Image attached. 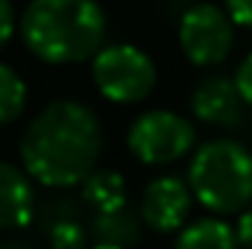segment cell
<instances>
[{"mask_svg": "<svg viewBox=\"0 0 252 249\" xmlns=\"http://www.w3.org/2000/svg\"><path fill=\"white\" fill-rule=\"evenodd\" d=\"M103 126L100 118L76 100L44 106L24 129L21 161L27 173L47 187L82 185L100 161Z\"/></svg>", "mask_w": 252, "mask_h": 249, "instance_id": "6da1fadb", "label": "cell"}, {"mask_svg": "<svg viewBox=\"0 0 252 249\" xmlns=\"http://www.w3.org/2000/svg\"><path fill=\"white\" fill-rule=\"evenodd\" d=\"M18 27L27 50L47 64L85 62L106 47V12L97 0H30Z\"/></svg>", "mask_w": 252, "mask_h": 249, "instance_id": "7a4b0ae2", "label": "cell"}, {"mask_svg": "<svg viewBox=\"0 0 252 249\" xmlns=\"http://www.w3.org/2000/svg\"><path fill=\"white\" fill-rule=\"evenodd\" d=\"M188 185L199 205L214 214H238L252 202V153L238 141L220 138L196 147Z\"/></svg>", "mask_w": 252, "mask_h": 249, "instance_id": "3957f363", "label": "cell"}, {"mask_svg": "<svg viewBox=\"0 0 252 249\" xmlns=\"http://www.w3.org/2000/svg\"><path fill=\"white\" fill-rule=\"evenodd\" d=\"M97 91L112 103H141L156 88V64L135 44H106L91 59Z\"/></svg>", "mask_w": 252, "mask_h": 249, "instance_id": "277c9868", "label": "cell"}, {"mask_svg": "<svg viewBox=\"0 0 252 249\" xmlns=\"http://www.w3.org/2000/svg\"><path fill=\"white\" fill-rule=\"evenodd\" d=\"M193 144H196L193 124L167 109H150V112L138 115L126 132L129 153L147 167H161V164L179 161L182 156L190 153Z\"/></svg>", "mask_w": 252, "mask_h": 249, "instance_id": "5b68a950", "label": "cell"}, {"mask_svg": "<svg viewBox=\"0 0 252 249\" xmlns=\"http://www.w3.org/2000/svg\"><path fill=\"white\" fill-rule=\"evenodd\" d=\"M179 44L190 64L211 67L220 64L235 44V21L226 6L193 3L179 21Z\"/></svg>", "mask_w": 252, "mask_h": 249, "instance_id": "8992f818", "label": "cell"}, {"mask_svg": "<svg viewBox=\"0 0 252 249\" xmlns=\"http://www.w3.org/2000/svg\"><path fill=\"white\" fill-rule=\"evenodd\" d=\"M193 190L179 176H158L153 179L141 196V217L153 232H182L188 220Z\"/></svg>", "mask_w": 252, "mask_h": 249, "instance_id": "52a82bcc", "label": "cell"}, {"mask_svg": "<svg viewBox=\"0 0 252 249\" xmlns=\"http://www.w3.org/2000/svg\"><path fill=\"white\" fill-rule=\"evenodd\" d=\"M190 109H193V118L202 121V124L235 126L241 121L244 97H241L235 79L211 76V79H205V82L196 85V91L190 97Z\"/></svg>", "mask_w": 252, "mask_h": 249, "instance_id": "ba28073f", "label": "cell"}, {"mask_svg": "<svg viewBox=\"0 0 252 249\" xmlns=\"http://www.w3.org/2000/svg\"><path fill=\"white\" fill-rule=\"evenodd\" d=\"M35 214V196L27 173L0 161V232L24 229Z\"/></svg>", "mask_w": 252, "mask_h": 249, "instance_id": "9c48e42d", "label": "cell"}, {"mask_svg": "<svg viewBox=\"0 0 252 249\" xmlns=\"http://www.w3.org/2000/svg\"><path fill=\"white\" fill-rule=\"evenodd\" d=\"M173 249H241L238 235L220 217H202L176 235Z\"/></svg>", "mask_w": 252, "mask_h": 249, "instance_id": "30bf717a", "label": "cell"}, {"mask_svg": "<svg viewBox=\"0 0 252 249\" xmlns=\"http://www.w3.org/2000/svg\"><path fill=\"white\" fill-rule=\"evenodd\" d=\"M141 223L144 217L138 211H132V205L126 202L115 211H103L94 220V235L97 244H115V247H132L141 238Z\"/></svg>", "mask_w": 252, "mask_h": 249, "instance_id": "8fae6325", "label": "cell"}, {"mask_svg": "<svg viewBox=\"0 0 252 249\" xmlns=\"http://www.w3.org/2000/svg\"><path fill=\"white\" fill-rule=\"evenodd\" d=\"M82 199L85 205H91L97 214L103 211H115L126 205V182L121 173L115 170H94L85 182H82Z\"/></svg>", "mask_w": 252, "mask_h": 249, "instance_id": "7c38bea8", "label": "cell"}, {"mask_svg": "<svg viewBox=\"0 0 252 249\" xmlns=\"http://www.w3.org/2000/svg\"><path fill=\"white\" fill-rule=\"evenodd\" d=\"M27 109V85L15 67L0 62V124H12Z\"/></svg>", "mask_w": 252, "mask_h": 249, "instance_id": "4fadbf2b", "label": "cell"}, {"mask_svg": "<svg viewBox=\"0 0 252 249\" xmlns=\"http://www.w3.org/2000/svg\"><path fill=\"white\" fill-rule=\"evenodd\" d=\"M47 235H50V247L53 249H85V244H88V232L73 217L56 220Z\"/></svg>", "mask_w": 252, "mask_h": 249, "instance_id": "5bb4252c", "label": "cell"}, {"mask_svg": "<svg viewBox=\"0 0 252 249\" xmlns=\"http://www.w3.org/2000/svg\"><path fill=\"white\" fill-rule=\"evenodd\" d=\"M235 85H238V91H241L244 103L252 106V53L238 64V70H235Z\"/></svg>", "mask_w": 252, "mask_h": 249, "instance_id": "9a60e30c", "label": "cell"}, {"mask_svg": "<svg viewBox=\"0 0 252 249\" xmlns=\"http://www.w3.org/2000/svg\"><path fill=\"white\" fill-rule=\"evenodd\" d=\"M226 12L238 27L252 30V0H226Z\"/></svg>", "mask_w": 252, "mask_h": 249, "instance_id": "2e32d148", "label": "cell"}, {"mask_svg": "<svg viewBox=\"0 0 252 249\" xmlns=\"http://www.w3.org/2000/svg\"><path fill=\"white\" fill-rule=\"evenodd\" d=\"M12 32H15V9L9 0H0V50L9 44Z\"/></svg>", "mask_w": 252, "mask_h": 249, "instance_id": "e0dca14e", "label": "cell"}, {"mask_svg": "<svg viewBox=\"0 0 252 249\" xmlns=\"http://www.w3.org/2000/svg\"><path fill=\"white\" fill-rule=\"evenodd\" d=\"M235 235H238V244L244 249H252V205L247 211H241L238 226H235Z\"/></svg>", "mask_w": 252, "mask_h": 249, "instance_id": "ac0fdd59", "label": "cell"}, {"mask_svg": "<svg viewBox=\"0 0 252 249\" xmlns=\"http://www.w3.org/2000/svg\"><path fill=\"white\" fill-rule=\"evenodd\" d=\"M0 249H35V247L21 241V238H6V241H0Z\"/></svg>", "mask_w": 252, "mask_h": 249, "instance_id": "d6986e66", "label": "cell"}, {"mask_svg": "<svg viewBox=\"0 0 252 249\" xmlns=\"http://www.w3.org/2000/svg\"><path fill=\"white\" fill-rule=\"evenodd\" d=\"M91 249H124V247H115V244H97V247H91Z\"/></svg>", "mask_w": 252, "mask_h": 249, "instance_id": "ffe728a7", "label": "cell"}]
</instances>
